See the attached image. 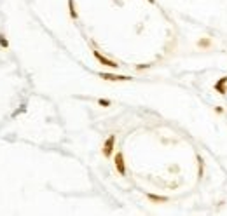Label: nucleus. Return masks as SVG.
<instances>
[{"mask_svg": "<svg viewBox=\"0 0 227 216\" xmlns=\"http://www.w3.org/2000/svg\"><path fill=\"white\" fill-rule=\"evenodd\" d=\"M147 197H149V201H152V202H166L168 201V197H159V195H154V194H149Z\"/></svg>", "mask_w": 227, "mask_h": 216, "instance_id": "0eeeda50", "label": "nucleus"}, {"mask_svg": "<svg viewBox=\"0 0 227 216\" xmlns=\"http://www.w3.org/2000/svg\"><path fill=\"white\" fill-rule=\"evenodd\" d=\"M215 111H217V113H224V108H220V106H217V108H215Z\"/></svg>", "mask_w": 227, "mask_h": 216, "instance_id": "ddd939ff", "label": "nucleus"}, {"mask_svg": "<svg viewBox=\"0 0 227 216\" xmlns=\"http://www.w3.org/2000/svg\"><path fill=\"white\" fill-rule=\"evenodd\" d=\"M215 91L220 92V94H227V77L219 78V82L215 84Z\"/></svg>", "mask_w": 227, "mask_h": 216, "instance_id": "39448f33", "label": "nucleus"}, {"mask_svg": "<svg viewBox=\"0 0 227 216\" xmlns=\"http://www.w3.org/2000/svg\"><path fill=\"white\" fill-rule=\"evenodd\" d=\"M114 162H115V167H117L119 174H121V176H124V174H126V164H124V155H122V152H117V153H115V159H114Z\"/></svg>", "mask_w": 227, "mask_h": 216, "instance_id": "7ed1b4c3", "label": "nucleus"}, {"mask_svg": "<svg viewBox=\"0 0 227 216\" xmlns=\"http://www.w3.org/2000/svg\"><path fill=\"white\" fill-rule=\"evenodd\" d=\"M100 78L110 80V82H128V80H131L129 75H117V73H100Z\"/></svg>", "mask_w": 227, "mask_h": 216, "instance_id": "f257e3e1", "label": "nucleus"}, {"mask_svg": "<svg viewBox=\"0 0 227 216\" xmlns=\"http://www.w3.org/2000/svg\"><path fill=\"white\" fill-rule=\"evenodd\" d=\"M0 47H2V49H7L9 47V40L5 38V35L2 33V32H0Z\"/></svg>", "mask_w": 227, "mask_h": 216, "instance_id": "6e6552de", "label": "nucleus"}, {"mask_svg": "<svg viewBox=\"0 0 227 216\" xmlns=\"http://www.w3.org/2000/svg\"><path fill=\"white\" fill-rule=\"evenodd\" d=\"M150 65H138V66H136V68L138 70H143V68H149Z\"/></svg>", "mask_w": 227, "mask_h": 216, "instance_id": "f8f14e48", "label": "nucleus"}, {"mask_svg": "<svg viewBox=\"0 0 227 216\" xmlns=\"http://www.w3.org/2000/svg\"><path fill=\"white\" fill-rule=\"evenodd\" d=\"M68 11H70V18H72V19H77V11H75V4H73V0H68Z\"/></svg>", "mask_w": 227, "mask_h": 216, "instance_id": "423d86ee", "label": "nucleus"}, {"mask_svg": "<svg viewBox=\"0 0 227 216\" xmlns=\"http://www.w3.org/2000/svg\"><path fill=\"white\" fill-rule=\"evenodd\" d=\"M198 164H199V178L203 176V159H201V155H198Z\"/></svg>", "mask_w": 227, "mask_h": 216, "instance_id": "1a4fd4ad", "label": "nucleus"}, {"mask_svg": "<svg viewBox=\"0 0 227 216\" xmlns=\"http://www.w3.org/2000/svg\"><path fill=\"white\" fill-rule=\"evenodd\" d=\"M93 56L98 59V63H101V65H105V66H110V68H114V70H117L119 68V65L115 61H112V59H108V58H105V56L101 54L100 51H93Z\"/></svg>", "mask_w": 227, "mask_h": 216, "instance_id": "f03ea898", "label": "nucleus"}, {"mask_svg": "<svg viewBox=\"0 0 227 216\" xmlns=\"http://www.w3.org/2000/svg\"><path fill=\"white\" fill-rule=\"evenodd\" d=\"M198 45H201V47L205 45V47H206V45H210V40H208V38H206V40L203 38V40H199V42H198Z\"/></svg>", "mask_w": 227, "mask_h": 216, "instance_id": "9b49d317", "label": "nucleus"}, {"mask_svg": "<svg viewBox=\"0 0 227 216\" xmlns=\"http://www.w3.org/2000/svg\"><path fill=\"white\" fill-rule=\"evenodd\" d=\"M114 145H115V136L110 134V136L107 138V141L103 143V155H105V157H110V155H112Z\"/></svg>", "mask_w": 227, "mask_h": 216, "instance_id": "20e7f679", "label": "nucleus"}, {"mask_svg": "<svg viewBox=\"0 0 227 216\" xmlns=\"http://www.w3.org/2000/svg\"><path fill=\"white\" fill-rule=\"evenodd\" d=\"M98 105L100 106H110V101L108 99H98Z\"/></svg>", "mask_w": 227, "mask_h": 216, "instance_id": "9d476101", "label": "nucleus"}]
</instances>
